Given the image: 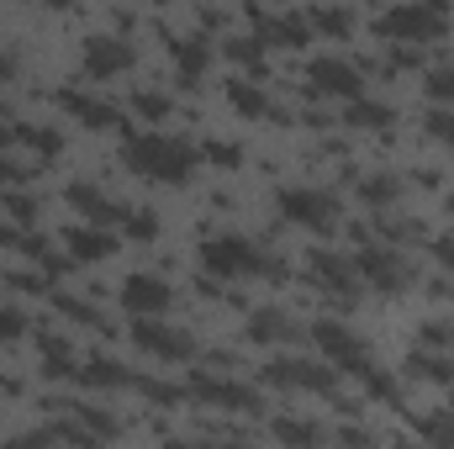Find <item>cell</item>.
<instances>
[{
    "instance_id": "1",
    "label": "cell",
    "mask_w": 454,
    "mask_h": 449,
    "mask_svg": "<svg viewBox=\"0 0 454 449\" xmlns=\"http://www.w3.org/2000/svg\"><path fill=\"white\" fill-rule=\"evenodd\" d=\"M121 164L143 180H159V185H180L191 180L196 169V148L185 138H164V132H132L121 143Z\"/></svg>"
},
{
    "instance_id": "2",
    "label": "cell",
    "mask_w": 454,
    "mask_h": 449,
    "mask_svg": "<svg viewBox=\"0 0 454 449\" xmlns=\"http://www.w3.org/2000/svg\"><path fill=\"white\" fill-rule=\"evenodd\" d=\"M201 264H207L217 280H238V275H275V280H286V275H291V270H286V259H275V254L254 248V243H248V238H238V232L207 238V243H201Z\"/></svg>"
},
{
    "instance_id": "3",
    "label": "cell",
    "mask_w": 454,
    "mask_h": 449,
    "mask_svg": "<svg viewBox=\"0 0 454 449\" xmlns=\"http://www.w3.org/2000/svg\"><path fill=\"white\" fill-rule=\"evenodd\" d=\"M444 27H450V16H444V5H434V0L396 5V11H386V16L375 21V32H380V37H396V43H428V37H444Z\"/></svg>"
},
{
    "instance_id": "4",
    "label": "cell",
    "mask_w": 454,
    "mask_h": 449,
    "mask_svg": "<svg viewBox=\"0 0 454 449\" xmlns=\"http://www.w3.org/2000/svg\"><path fill=\"white\" fill-rule=\"evenodd\" d=\"M312 343H317V349H323V354H328L333 365H343V370H354L359 381H364V375L375 370V359H370V349H364L359 338L348 334L343 323H312Z\"/></svg>"
},
{
    "instance_id": "5",
    "label": "cell",
    "mask_w": 454,
    "mask_h": 449,
    "mask_svg": "<svg viewBox=\"0 0 454 449\" xmlns=\"http://www.w3.org/2000/svg\"><path fill=\"white\" fill-rule=\"evenodd\" d=\"M280 217L312 227V232H328L339 223V201L328 191H280Z\"/></svg>"
},
{
    "instance_id": "6",
    "label": "cell",
    "mask_w": 454,
    "mask_h": 449,
    "mask_svg": "<svg viewBox=\"0 0 454 449\" xmlns=\"http://www.w3.org/2000/svg\"><path fill=\"white\" fill-rule=\"evenodd\" d=\"M264 381H270V386H286V391H323V397L339 386L333 370H328V365H312V359H270Z\"/></svg>"
},
{
    "instance_id": "7",
    "label": "cell",
    "mask_w": 454,
    "mask_h": 449,
    "mask_svg": "<svg viewBox=\"0 0 454 449\" xmlns=\"http://www.w3.org/2000/svg\"><path fill=\"white\" fill-rule=\"evenodd\" d=\"M191 391H196V397H207L212 407H227V413H264V397H259L254 386L217 381V375H207V370H196V375H191Z\"/></svg>"
},
{
    "instance_id": "8",
    "label": "cell",
    "mask_w": 454,
    "mask_h": 449,
    "mask_svg": "<svg viewBox=\"0 0 454 449\" xmlns=\"http://www.w3.org/2000/svg\"><path fill=\"white\" fill-rule=\"evenodd\" d=\"M169 302H175V291H169L164 275H148V270H143V275H127V280H121V307H127L132 318H159Z\"/></svg>"
},
{
    "instance_id": "9",
    "label": "cell",
    "mask_w": 454,
    "mask_h": 449,
    "mask_svg": "<svg viewBox=\"0 0 454 449\" xmlns=\"http://www.w3.org/2000/svg\"><path fill=\"white\" fill-rule=\"evenodd\" d=\"M359 280H370V286H380V291H402L407 280H412V264L407 259H396L391 248H359Z\"/></svg>"
},
{
    "instance_id": "10",
    "label": "cell",
    "mask_w": 454,
    "mask_h": 449,
    "mask_svg": "<svg viewBox=\"0 0 454 449\" xmlns=\"http://www.w3.org/2000/svg\"><path fill=\"white\" fill-rule=\"evenodd\" d=\"M307 275H312L323 291H333V296H354V291H359V264L343 259V254H328V248H317V254L307 259Z\"/></svg>"
},
{
    "instance_id": "11",
    "label": "cell",
    "mask_w": 454,
    "mask_h": 449,
    "mask_svg": "<svg viewBox=\"0 0 454 449\" xmlns=\"http://www.w3.org/2000/svg\"><path fill=\"white\" fill-rule=\"evenodd\" d=\"M132 338H137L148 354H164V359H191V354H196V338L180 334V328H164V323H153V318H137Z\"/></svg>"
},
{
    "instance_id": "12",
    "label": "cell",
    "mask_w": 454,
    "mask_h": 449,
    "mask_svg": "<svg viewBox=\"0 0 454 449\" xmlns=\"http://www.w3.org/2000/svg\"><path fill=\"white\" fill-rule=\"evenodd\" d=\"M307 80H312V91H317V96H343V101H348V96H359V85H364V80H359V69H354V64H343V59H312V75H307Z\"/></svg>"
},
{
    "instance_id": "13",
    "label": "cell",
    "mask_w": 454,
    "mask_h": 449,
    "mask_svg": "<svg viewBox=\"0 0 454 449\" xmlns=\"http://www.w3.org/2000/svg\"><path fill=\"white\" fill-rule=\"evenodd\" d=\"M121 69H132V43H121V37H96V43H85V75L106 80V75H121Z\"/></svg>"
},
{
    "instance_id": "14",
    "label": "cell",
    "mask_w": 454,
    "mask_h": 449,
    "mask_svg": "<svg viewBox=\"0 0 454 449\" xmlns=\"http://www.w3.org/2000/svg\"><path fill=\"white\" fill-rule=\"evenodd\" d=\"M64 248H69V259H112L116 254V232L101 223H85V227H69L64 232Z\"/></svg>"
},
{
    "instance_id": "15",
    "label": "cell",
    "mask_w": 454,
    "mask_h": 449,
    "mask_svg": "<svg viewBox=\"0 0 454 449\" xmlns=\"http://www.w3.org/2000/svg\"><path fill=\"white\" fill-rule=\"evenodd\" d=\"M69 207H74L85 223H101V227H116L121 217H127V207L112 201L106 191H96V185H69Z\"/></svg>"
},
{
    "instance_id": "16",
    "label": "cell",
    "mask_w": 454,
    "mask_h": 449,
    "mask_svg": "<svg viewBox=\"0 0 454 449\" xmlns=\"http://www.w3.org/2000/svg\"><path fill=\"white\" fill-rule=\"evenodd\" d=\"M64 112H74L85 127H121V112L116 106H106V101H96V96H80V91H59L53 96Z\"/></svg>"
},
{
    "instance_id": "17",
    "label": "cell",
    "mask_w": 454,
    "mask_h": 449,
    "mask_svg": "<svg viewBox=\"0 0 454 449\" xmlns=\"http://www.w3.org/2000/svg\"><path fill=\"white\" fill-rule=\"evenodd\" d=\"M227 101H232L243 116H259V122H264V116H270V122H286V116H280V106H275L259 85H248V80H227Z\"/></svg>"
},
{
    "instance_id": "18",
    "label": "cell",
    "mask_w": 454,
    "mask_h": 449,
    "mask_svg": "<svg viewBox=\"0 0 454 449\" xmlns=\"http://www.w3.org/2000/svg\"><path fill=\"white\" fill-rule=\"evenodd\" d=\"M248 338H254V343H296L301 328H296L286 312H270V307H264V312L248 318Z\"/></svg>"
},
{
    "instance_id": "19",
    "label": "cell",
    "mask_w": 454,
    "mask_h": 449,
    "mask_svg": "<svg viewBox=\"0 0 454 449\" xmlns=\"http://www.w3.org/2000/svg\"><path fill=\"white\" fill-rule=\"evenodd\" d=\"M307 37H312V16H307V21H301V16H275V21L264 16V21H259V43H280V48H301Z\"/></svg>"
},
{
    "instance_id": "20",
    "label": "cell",
    "mask_w": 454,
    "mask_h": 449,
    "mask_svg": "<svg viewBox=\"0 0 454 449\" xmlns=\"http://www.w3.org/2000/svg\"><path fill=\"white\" fill-rule=\"evenodd\" d=\"M175 64H180V80H185V85H201V75H207V64H212V48H207V37L175 43Z\"/></svg>"
},
{
    "instance_id": "21",
    "label": "cell",
    "mask_w": 454,
    "mask_h": 449,
    "mask_svg": "<svg viewBox=\"0 0 454 449\" xmlns=\"http://www.w3.org/2000/svg\"><path fill=\"white\" fill-rule=\"evenodd\" d=\"M343 122H348V127H391L396 112H391V106H380V101H359V96H348Z\"/></svg>"
},
{
    "instance_id": "22",
    "label": "cell",
    "mask_w": 454,
    "mask_h": 449,
    "mask_svg": "<svg viewBox=\"0 0 454 449\" xmlns=\"http://www.w3.org/2000/svg\"><path fill=\"white\" fill-rule=\"evenodd\" d=\"M80 381H85V386H132V370H121L106 354H96V359L80 370Z\"/></svg>"
},
{
    "instance_id": "23",
    "label": "cell",
    "mask_w": 454,
    "mask_h": 449,
    "mask_svg": "<svg viewBox=\"0 0 454 449\" xmlns=\"http://www.w3.org/2000/svg\"><path fill=\"white\" fill-rule=\"evenodd\" d=\"M132 391H143L148 402H164V407H175L185 391L180 386H164V381H153V375H132Z\"/></svg>"
},
{
    "instance_id": "24",
    "label": "cell",
    "mask_w": 454,
    "mask_h": 449,
    "mask_svg": "<svg viewBox=\"0 0 454 449\" xmlns=\"http://www.w3.org/2000/svg\"><path fill=\"white\" fill-rule=\"evenodd\" d=\"M412 375H423V381H439V386H450V381H454V365L444 359V354H439V359H434V354H418V359H412Z\"/></svg>"
},
{
    "instance_id": "25",
    "label": "cell",
    "mask_w": 454,
    "mask_h": 449,
    "mask_svg": "<svg viewBox=\"0 0 454 449\" xmlns=\"http://www.w3.org/2000/svg\"><path fill=\"white\" fill-rule=\"evenodd\" d=\"M312 32H328V37H348V32H354V16H348V11H312Z\"/></svg>"
},
{
    "instance_id": "26",
    "label": "cell",
    "mask_w": 454,
    "mask_h": 449,
    "mask_svg": "<svg viewBox=\"0 0 454 449\" xmlns=\"http://www.w3.org/2000/svg\"><path fill=\"white\" fill-rule=\"evenodd\" d=\"M43 354H48V375H74V354H69V343H59V338H43Z\"/></svg>"
},
{
    "instance_id": "27",
    "label": "cell",
    "mask_w": 454,
    "mask_h": 449,
    "mask_svg": "<svg viewBox=\"0 0 454 449\" xmlns=\"http://www.w3.org/2000/svg\"><path fill=\"white\" fill-rule=\"evenodd\" d=\"M359 191H364V201L386 207V201H396V196H402V180H391V175H375V180H364Z\"/></svg>"
},
{
    "instance_id": "28",
    "label": "cell",
    "mask_w": 454,
    "mask_h": 449,
    "mask_svg": "<svg viewBox=\"0 0 454 449\" xmlns=\"http://www.w3.org/2000/svg\"><path fill=\"white\" fill-rule=\"evenodd\" d=\"M428 96H434V101H454V64L428 69Z\"/></svg>"
},
{
    "instance_id": "29",
    "label": "cell",
    "mask_w": 454,
    "mask_h": 449,
    "mask_svg": "<svg viewBox=\"0 0 454 449\" xmlns=\"http://www.w3.org/2000/svg\"><path fill=\"white\" fill-rule=\"evenodd\" d=\"M121 227H127L132 238H143V243H148V238H159V217H153V212H127Z\"/></svg>"
},
{
    "instance_id": "30",
    "label": "cell",
    "mask_w": 454,
    "mask_h": 449,
    "mask_svg": "<svg viewBox=\"0 0 454 449\" xmlns=\"http://www.w3.org/2000/svg\"><path fill=\"white\" fill-rule=\"evenodd\" d=\"M132 106L148 116V122H159V116L169 112V96H159V91H137V96H132Z\"/></svg>"
},
{
    "instance_id": "31",
    "label": "cell",
    "mask_w": 454,
    "mask_h": 449,
    "mask_svg": "<svg viewBox=\"0 0 454 449\" xmlns=\"http://www.w3.org/2000/svg\"><path fill=\"white\" fill-rule=\"evenodd\" d=\"M227 59H238V64L259 69V43H254V37H227Z\"/></svg>"
},
{
    "instance_id": "32",
    "label": "cell",
    "mask_w": 454,
    "mask_h": 449,
    "mask_svg": "<svg viewBox=\"0 0 454 449\" xmlns=\"http://www.w3.org/2000/svg\"><path fill=\"white\" fill-rule=\"evenodd\" d=\"M275 434H280V439H301V445L323 439V429H312V423H275Z\"/></svg>"
},
{
    "instance_id": "33",
    "label": "cell",
    "mask_w": 454,
    "mask_h": 449,
    "mask_svg": "<svg viewBox=\"0 0 454 449\" xmlns=\"http://www.w3.org/2000/svg\"><path fill=\"white\" fill-rule=\"evenodd\" d=\"M27 334V318L16 307H0V338H21Z\"/></svg>"
},
{
    "instance_id": "34",
    "label": "cell",
    "mask_w": 454,
    "mask_h": 449,
    "mask_svg": "<svg viewBox=\"0 0 454 449\" xmlns=\"http://www.w3.org/2000/svg\"><path fill=\"white\" fill-rule=\"evenodd\" d=\"M5 212L21 217V223H32V217H37V201H32V196H5Z\"/></svg>"
},
{
    "instance_id": "35",
    "label": "cell",
    "mask_w": 454,
    "mask_h": 449,
    "mask_svg": "<svg viewBox=\"0 0 454 449\" xmlns=\"http://www.w3.org/2000/svg\"><path fill=\"white\" fill-rule=\"evenodd\" d=\"M428 132H434V138H444V143H454V112H434V116H428Z\"/></svg>"
},
{
    "instance_id": "36",
    "label": "cell",
    "mask_w": 454,
    "mask_h": 449,
    "mask_svg": "<svg viewBox=\"0 0 454 449\" xmlns=\"http://www.w3.org/2000/svg\"><path fill=\"white\" fill-rule=\"evenodd\" d=\"M207 159H212V164H227V169H232V164H238L243 154H238L232 143H207Z\"/></svg>"
},
{
    "instance_id": "37",
    "label": "cell",
    "mask_w": 454,
    "mask_h": 449,
    "mask_svg": "<svg viewBox=\"0 0 454 449\" xmlns=\"http://www.w3.org/2000/svg\"><path fill=\"white\" fill-rule=\"evenodd\" d=\"M53 302H59V312H69V318H80V323H101L85 302H69V296H53Z\"/></svg>"
},
{
    "instance_id": "38",
    "label": "cell",
    "mask_w": 454,
    "mask_h": 449,
    "mask_svg": "<svg viewBox=\"0 0 454 449\" xmlns=\"http://www.w3.org/2000/svg\"><path fill=\"white\" fill-rule=\"evenodd\" d=\"M32 175V164H21V159H0V180H27Z\"/></svg>"
},
{
    "instance_id": "39",
    "label": "cell",
    "mask_w": 454,
    "mask_h": 449,
    "mask_svg": "<svg viewBox=\"0 0 454 449\" xmlns=\"http://www.w3.org/2000/svg\"><path fill=\"white\" fill-rule=\"evenodd\" d=\"M434 254H439V264H450L454 270V232H444V238L434 243Z\"/></svg>"
},
{
    "instance_id": "40",
    "label": "cell",
    "mask_w": 454,
    "mask_h": 449,
    "mask_svg": "<svg viewBox=\"0 0 454 449\" xmlns=\"http://www.w3.org/2000/svg\"><path fill=\"white\" fill-rule=\"evenodd\" d=\"M454 338V328H428V334H423V343H450Z\"/></svg>"
},
{
    "instance_id": "41",
    "label": "cell",
    "mask_w": 454,
    "mask_h": 449,
    "mask_svg": "<svg viewBox=\"0 0 454 449\" xmlns=\"http://www.w3.org/2000/svg\"><path fill=\"white\" fill-rule=\"evenodd\" d=\"M0 80H16V59H5V53H0Z\"/></svg>"
},
{
    "instance_id": "42",
    "label": "cell",
    "mask_w": 454,
    "mask_h": 449,
    "mask_svg": "<svg viewBox=\"0 0 454 449\" xmlns=\"http://www.w3.org/2000/svg\"><path fill=\"white\" fill-rule=\"evenodd\" d=\"M48 5H74V0H48Z\"/></svg>"
},
{
    "instance_id": "43",
    "label": "cell",
    "mask_w": 454,
    "mask_h": 449,
    "mask_svg": "<svg viewBox=\"0 0 454 449\" xmlns=\"http://www.w3.org/2000/svg\"><path fill=\"white\" fill-rule=\"evenodd\" d=\"M0 116H5V106H0Z\"/></svg>"
}]
</instances>
